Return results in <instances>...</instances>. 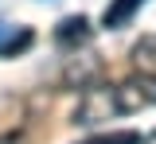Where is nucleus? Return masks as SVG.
Returning a JSON list of instances; mask_svg holds the SVG:
<instances>
[{
  "label": "nucleus",
  "instance_id": "obj_6",
  "mask_svg": "<svg viewBox=\"0 0 156 144\" xmlns=\"http://www.w3.org/2000/svg\"><path fill=\"white\" fill-rule=\"evenodd\" d=\"M31 43H35V35H31L27 27H20V31H16L8 43H0V55H4V59H8V55H20V51H27Z\"/></svg>",
  "mask_w": 156,
  "mask_h": 144
},
{
  "label": "nucleus",
  "instance_id": "obj_1",
  "mask_svg": "<svg viewBox=\"0 0 156 144\" xmlns=\"http://www.w3.org/2000/svg\"><path fill=\"white\" fill-rule=\"evenodd\" d=\"M109 94H113L117 113H140V109L156 105V74H140V78H129V82L113 86Z\"/></svg>",
  "mask_w": 156,
  "mask_h": 144
},
{
  "label": "nucleus",
  "instance_id": "obj_2",
  "mask_svg": "<svg viewBox=\"0 0 156 144\" xmlns=\"http://www.w3.org/2000/svg\"><path fill=\"white\" fill-rule=\"evenodd\" d=\"M90 39V20L86 16H66V20H58V27H55V43L58 47H82V43Z\"/></svg>",
  "mask_w": 156,
  "mask_h": 144
},
{
  "label": "nucleus",
  "instance_id": "obj_4",
  "mask_svg": "<svg viewBox=\"0 0 156 144\" xmlns=\"http://www.w3.org/2000/svg\"><path fill=\"white\" fill-rule=\"evenodd\" d=\"M86 144H140V132H136V129H113V132L90 136Z\"/></svg>",
  "mask_w": 156,
  "mask_h": 144
},
{
  "label": "nucleus",
  "instance_id": "obj_3",
  "mask_svg": "<svg viewBox=\"0 0 156 144\" xmlns=\"http://www.w3.org/2000/svg\"><path fill=\"white\" fill-rule=\"evenodd\" d=\"M140 4H144V0H109L105 12H101V27H125Z\"/></svg>",
  "mask_w": 156,
  "mask_h": 144
},
{
  "label": "nucleus",
  "instance_id": "obj_5",
  "mask_svg": "<svg viewBox=\"0 0 156 144\" xmlns=\"http://www.w3.org/2000/svg\"><path fill=\"white\" fill-rule=\"evenodd\" d=\"M133 59H136V66H140L144 74L152 70V66H156V35H152V39H140V43H136V47H133Z\"/></svg>",
  "mask_w": 156,
  "mask_h": 144
},
{
  "label": "nucleus",
  "instance_id": "obj_7",
  "mask_svg": "<svg viewBox=\"0 0 156 144\" xmlns=\"http://www.w3.org/2000/svg\"><path fill=\"white\" fill-rule=\"evenodd\" d=\"M0 144H16V136H12V132H8V136H0Z\"/></svg>",
  "mask_w": 156,
  "mask_h": 144
}]
</instances>
